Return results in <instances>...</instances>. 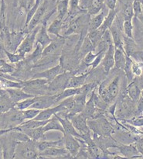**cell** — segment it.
I'll list each match as a JSON object with an SVG mask.
<instances>
[{"instance_id": "obj_1", "label": "cell", "mask_w": 143, "mask_h": 159, "mask_svg": "<svg viewBox=\"0 0 143 159\" xmlns=\"http://www.w3.org/2000/svg\"><path fill=\"white\" fill-rule=\"evenodd\" d=\"M88 126L93 134L98 135L111 137L115 132L113 126L104 115L94 119H88Z\"/></svg>"}, {"instance_id": "obj_2", "label": "cell", "mask_w": 143, "mask_h": 159, "mask_svg": "<svg viewBox=\"0 0 143 159\" xmlns=\"http://www.w3.org/2000/svg\"><path fill=\"white\" fill-rule=\"evenodd\" d=\"M28 34L27 31H12V32H9V30L6 31L3 34H2L0 37L3 40L6 46V51H9V52L15 53L17 49H18L19 46L26 34Z\"/></svg>"}, {"instance_id": "obj_3", "label": "cell", "mask_w": 143, "mask_h": 159, "mask_svg": "<svg viewBox=\"0 0 143 159\" xmlns=\"http://www.w3.org/2000/svg\"><path fill=\"white\" fill-rule=\"evenodd\" d=\"M26 121L23 114V110H20L15 107L11 109L9 111L3 113L2 121V128H14L21 125Z\"/></svg>"}, {"instance_id": "obj_4", "label": "cell", "mask_w": 143, "mask_h": 159, "mask_svg": "<svg viewBox=\"0 0 143 159\" xmlns=\"http://www.w3.org/2000/svg\"><path fill=\"white\" fill-rule=\"evenodd\" d=\"M40 28V26H36L31 32L26 34L25 38L23 39L22 43L19 46L16 53L26 57V54L32 52L36 43V37H37V32L39 31Z\"/></svg>"}, {"instance_id": "obj_5", "label": "cell", "mask_w": 143, "mask_h": 159, "mask_svg": "<svg viewBox=\"0 0 143 159\" xmlns=\"http://www.w3.org/2000/svg\"><path fill=\"white\" fill-rule=\"evenodd\" d=\"M74 74V73L72 71H65L62 74L57 75L54 80L48 83L47 90L51 92H61L66 89L68 80Z\"/></svg>"}, {"instance_id": "obj_6", "label": "cell", "mask_w": 143, "mask_h": 159, "mask_svg": "<svg viewBox=\"0 0 143 159\" xmlns=\"http://www.w3.org/2000/svg\"><path fill=\"white\" fill-rule=\"evenodd\" d=\"M68 118L74 125V128L81 135L82 138L84 137L91 135V130L88 126V119L84 116L81 113H77V114L71 116Z\"/></svg>"}, {"instance_id": "obj_7", "label": "cell", "mask_w": 143, "mask_h": 159, "mask_svg": "<svg viewBox=\"0 0 143 159\" xmlns=\"http://www.w3.org/2000/svg\"><path fill=\"white\" fill-rule=\"evenodd\" d=\"M63 145H64L66 150L69 152L71 158H75L84 141L80 138H77L71 134H63Z\"/></svg>"}, {"instance_id": "obj_8", "label": "cell", "mask_w": 143, "mask_h": 159, "mask_svg": "<svg viewBox=\"0 0 143 159\" xmlns=\"http://www.w3.org/2000/svg\"><path fill=\"white\" fill-rule=\"evenodd\" d=\"M63 41H64L63 36L60 35L59 37H56L55 39L52 40V41L47 46L43 48V52H42V57L51 55L60 56V54L63 49Z\"/></svg>"}, {"instance_id": "obj_9", "label": "cell", "mask_w": 143, "mask_h": 159, "mask_svg": "<svg viewBox=\"0 0 143 159\" xmlns=\"http://www.w3.org/2000/svg\"><path fill=\"white\" fill-rule=\"evenodd\" d=\"M120 89V76H116L108 85L107 92L103 101L106 104H110L117 98Z\"/></svg>"}, {"instance_id": "obj_10", "label": "cell", "mask_w": 143, "mask_h": 159, "mask_svg": "<svg viewBox=\"0 0 143 159\" xmlns=\"http://www.w3.org/2000/svg\"><path fill=\"white\" fill-rule=\"evenodd\" d=\"M56 103L55 95H40L37 96L36 102L31 106L30 108L37 109V110H44L49 107H54Z\"/></svg>"}, {"instance_id": "obj_11", "label": "cell", "mask_w": 143, "mask_h": 159, "mask_svg": "<svg viewBox=\"0 0 143 159\" xmlns=\"http://www.w3.org/2000/svg\"><path fill=\"white\" fill-rule=\"evenodd\" d=\"M66 70L63 68L61 64H58V65L51 67V68H48V69H46L44 71L37 73V74L34 75L33 78H42V79H46L48 82H50L57 75L62 74Z\"/></svg>"}, {"instance_id": "obj_12", "label": "cell", "mask_w": 143, "mask_h": 159, "mask_svg": "<svg viewBox=\"0 0 143 159\" xmlns=\"http://www.w3.org/2000/svg\"><path fill=\"white\" fill-rule=\"evenodd\" d=\"M39 158H69L71 155L65 148L51 147L39 153Z\"/></svg>"}, {"instance_id": "obj_13", "label": "cell", "mask_w": 143, "mask_h": 159, "mask_svg": "<svg viewBox=\"0 0 143 159\" xmlns=\"http://www.w3.org/2000/svg\"><path fill=\"white\" fill-rule=\"evenodd\" d=\"M47 22L48 20H43L40 30L37 32V37H36V43H40L43 48L52 41V39L50 37L47 32Z\"/></svg>"}, {"instance_id": "obj_14", "label": "cell", "mask_w": 143, "mask_h": 159, "mask_svg": "<svg viewBox=\"0 0 143 159\" xmlns=\"http://www.w3.org/2000/svg\"><path fill=\"white\" fill-rule=\"evenodd\" d=\"M115 48L114 44H111L108 47V50L105 51V55H104L103 59H102V65L103 67L104 72L105 74H108L111 69L115 67Z\"/></svg>"}, {"instance_id": "obj_15", "label": "cell", "mask_w": 143, "mask_h": 159, "mask_svg": "<svg viewBox=\"0 0 143 159\" xmlns=\"http://www.w3.org/2000/svg\"><path fill=\"white\" fill-rule=\"evenodd\" d=\"M124 158H143L134 144H121L117 148Z\"/></svg>"}, {"instance_id": "obj_16", "label": "cell", "mask_w": 143, "mask_h": 159, "mask_svg": "<svg viewBox=\"0 0 143 159\" xmlns=\"http://www.w3.org/2000/svg\"><path fill=\"white\" fill-rule=\"evenodd\" d=\"M54 116L58 119V120L60 121V124H61L62 127H63V130H64V134H71L72 135V136L76 137V138L82 139L81 135H80V134L77 131V130L74 128V125H73L71 121L70 120V119L67 116H60V115L57 114V113L54 115Z\"/></svg>"}, {"instance_id": "obj_17", "label": "cell", "mask_w": 143, "mask_h": 159, "mask_svg": "<svg viewBox=\"0 0 143 159\" xmlns=\"http://www.w3.org/2000/svg\"><path fill=\"white\" fill-rule=\"evenodd\" d=\"M104 6L103 9L100 11L98 14L93 16L92 18L89 20V23H88V32L91 30H98L102 24L103 23L105 18L106 17L107 14H108V11L105 9Z\"/></svg>"}, {"instance_id": "obj_18", "label": "cell", "mask_w": 143, "mask_h": 159, "mask_svg": "<svg viewBox=\"0 0 143 159\" xmlns=\"http://www.w3.org/2000/svg\"><path fill=\"white\" fill-rule=\"evenodd\" d=\"M6 91H7L8 94H9V98L13 101L15 103L16 102H20L22 100H24V99H28V98L33 97V95L29 94V93L25 92L23 89H6Z\"/></svg>"}, {"instance_id": "obj_19", "label": "cell", "mask_w": 143, "mask_h": 159, "mask_svg": "<svg viewBox=\"0 0 143 159\" xmlns=\"http://www.w3.org/2000/svg\"><path fill=\"white\" fill-rule=\"evenodd\" d=\"M89 73L85 72L80 75L74 74L68 80L66 88H80L86 83Z\"/></svg>"}, {"instance_id": "obj_20", "label": "cell", "mask_w": 143, "mask_h": 159, "mask_svg": "<svg viewBox=\"0 0 143 159\" xmlns=\"http://www.w3.org/2000/svg\"><path fill=\"white\" fill-rule=\"evenodd\" d=\"M126 93L128 94L129 99L134 102H137L138 99L140 98L141 89L139 87L138 82L136 81V79L132 80L128 84L126 89Z\"/></svg>"}, {"instance_id": "obj_21", "label": "cell", "mask_w": 143, "mask_h": 159, "mask_svg": "<svg viewBox=\"0 0 143 159\" xmlns=\"http://www.w3.org/2000/svg\"><path fill=\"white\" fill-rule=\"evenodd\" d=\"M18 128L20 129L21 131H23V133L26 134L28 137L29 138V139L32 140V141H36L37 142L38 141H40V139L44 138V131H43V127H38V128H33V129H28V128H20L18 127Z\"/></svg>"}, {"instance_id": "obj_22", "label": "cell", "mask_w": 143, "mask_h": 159, "mask_svg": "<svg viewBox=\"0 0 143 159\" xmlns=\"http://www.w3.org/2000/svg\"><path fill=\"white\" fill-rule=\"evenodd\" d=\"M126 56L125 51L119 48H115V49L114 59H115V67L114 68L117 69L123 70L125 67V61H126Z\"/></svg>"}, {"instance_id": "obj_23", "label": "cell", "mask_w": 143, "mask_h": 159, "mask_svg": "<svg viewBox=\"0 0 143 159\" xmlns=\"http://www.w3.org/2000/svg\"><path fill=\"white\" fill-rule=\"evenodd\" d=\"M81 91V87L80 88H66L59 93L56 94V103H59L63 99H67L71 96H74L78 94Z\"/></svg>"}, {"instance_id": "obj_24", "label": "cell", "mask_w": 143, "mask_h": 159, "mask_svg": "<svg viewBox=\"0 0 143 159\" xmlns=\"http://www.w3.org/2000/svg\"><path fill=\"white\" fill-rule=\"evenodd\" d=\"M43 131L44 133L48 131H50V130H57V131L61 132L62 134H64V130H63V127H62L61 124H60V121L58 120L57 117L55 116H53L47 123L46 124H45L43 127Z\"/></svg>"}, {"instance_id": "obj_25", "label": "cell", "mask_w": 143, "mask_h": 159, "mask_svg": "<svg viewBox=\"0 0 143 159\" xmlns=\"http://www.w3.org/2000/svg\"><path fill=\"white\" fill-rule=\"evenodd\" d=\"M116 17H117V12H116L115 9V10H108V14H107L106 17L105 18L103 23H102V26L98 28L99 30L104 34V32H105V30L110 29L111 26H112L113 23H114Z\"/></svg>"}, {"instance_id": "obj_26", "label": "cell", "mask_w": 143, "mask_h": 159, "mask_svg": "<svg viewBox=\"0 0 143 159\" xmlns=\"http://www.w3.org/2000/svg\"><path fill=\"white\" fill-rule=\"evenodd\" d=\"M69 9V0H60L57 2L56 6V12H57V18L63 20L68 13Z\"/></svg>"}, {"instance_id": "obj_27", "label": "cell", "mask_w": 143, "mask_h": 159, "mask_svg": "<svg viewBox=\"0 0 143 159\" xmlns=\"http://www.w3.org/2000/svg\"><path fill=\"white\" fill-rule=\"evenodd\" d=\"M61 144H63V139L57 140V141H40V142L37 143V148L38 150L39 153L46 149L49 148L51 147H60Z\"/></svg>"}, {"instance_id": "obj_28", "label": "cell", "mask_w": 143, "mask_h": 159, "mask_svg": "<svg viewBox=\"0 0 143 159\" xmlns=\"http://www.w3.org/2000/svg\"><path fill=\"white\" fill-rule=\"evenodd\" d=\"M123 46L125 54L130 56L132 54L136 52L137 50V45L133 40V38H129L128 37H123Z\"/></svg>"}, {"instance_id": "obj_29", "label": "cell", "mask_w": 143, "mask_h": 159, "mask_svg": "<svg viewBox=\"0 0 143 159\" xmlns=\"http://www.w3.org/2000/svg\"><path fill=\"white\" fill-rule=\"evenodd\" d=\"M62 26H63V20L56 18L47 28L48 34H54L56 37H59L61 35L60 33L62 30Z\"/></svg>"}, {"instance_id": "obj_30", "label": "cell", "mask_w": 143, "mask_h": 159, "mask_svg": "<svg viewBox=\"0 0 143 159\" xmlns=\"http://www.w3.org/2000/svg\"><path fill=\"white\" fill-rule=\"evenodd\" d=\"M15 103L9 96L0 97V113H5L15 107Z\"/></svg>"}, {"instance_id": "obj_31", "label": "cell", "mask_w": 143, "mask_h": 159, "mask_svg": "<svg viewBox=\"0 0 143 159\" xmlns=\"http://www.w3.org/2000/svg\"><path fill=\"white\" fill-rule=\"evenodd\" d=\"M90 51H94V47L93 45L92 42L89 39V37H88V34H87L86 37L84 38L79 52H80V54H83V55H85V54H88Z\"/></svg>"}, {"instance_id": "obj_32", "label": "cell", "mask_w": 143, "mask_h": 159, "mask_svg": "<svg viewBox=\"0 0 143 159\" xmlns=\"http://www.w3.org/2000/svg\"><path fill=\"white\" fill-rule=\"evenodd\" d=\"M37 96H35L33 97L28 98V99H24V100H22L20 102H16L15 105V107L20 110H25L26 109L30 108L31 106L37 100Z\"/></svg>"}, {"instance_id": "obj_33", "label": "cell", "mask_w": 143, "mask_h": 159, "mask_svg": "<svg viewBox=\"0 0 143 159\" xmlns=\"http://www.w3.org/2000/svg\"><path fill=\"white\" fill-rule=\"evenodd\" d=\"M132 59L129 56H126V61H125V67L123 70L125 71V74L126 75L127 79L131 82L132 81L134 80V75H133L132 71Z\"/></svg>"}, {"instance_id": "obj_34", "label": "cell", "mask_w": 143, "mask_h": 159, "mask_svg": "<svg viewBox=\"0 0 143 159\" xmlns=\"http://www.w3.org/2000/svg\"><path fill=\"white\" fill-rule=\"evenodd\" d=\"M102 35H103V33L101 32L98 29L95 30L89 31V32H88V37H89L91 41L92 42L94 48H95V47L98 44L99 42L102 40Z\"/></svg>"}, {"instance_id": "obj_35", "label": "cell", "mask_w": 143, "mask_h": 159, "mask_svg": "<svg viewBox=\"0 0 143 159\" xmlns=\"http://www.w3.org/2000/svg\"><path fill=\"white\" fill-rule=\"evenodd\" d=\"M6 57L9 60V61L11 64H18L20 62L23 61L25 59V56L22 55V54H18V53H12L9 52V51H6Z\"/></svg>"}, {"instance_id": "obj_36", "label": "cell", "mask_w": 143, "mask_h": 159, "mask_svg": "<svg viewBox=\"0 0 143 159\" xmlns=\"http://www.w3.org/2000/svg\"><path fill=\"white\" fill-rule=\"evenodd\" d=\"M123 30L125 36L129 38H133L132 20H126L123 22Z\"/></svg>"}, {"instance_id": "obj_37", "label": "cell", "mask_w": 143, "mask_h": 159, "mask_svg": "<svg viewBox=\"0 0 143 159\" xmlns=\"http://www.w3.org/2000/svg\"><path fill=\"white\" fill-rule=\"evenodd\" d=\"M40 110H37V109L34 108H29L26 110H23V114L26 120H32L39 114Z\"/></svg>"}, {"instance_id": "obj_38", "label": "cell", "mask_w": 143, "mask_h": 159, "mask_svg": "<svg viewBox=\"0 0 143 159\" xmlns=\"http://www.w3.org/2000/svg\"><path fill=\"white\" fill-rule=\"evenodd\" d=\"M123 16L124 20H132L133 17H134V11H133L132 4L127 3V4H125L124 6Z\"/></svg>"}, {"instance_id": "obj_39", "label": "cell", "mask_w": 143, "mask_h": 159, "mask_svg": "<svg viewBox=\"0 0 143 159\" xmlns=\"http://www.w3.org/2000/svg\"><path fill=\"white\" fill-rule=\"evenodd\" d=\"M99 53H95L94 51H90L88 54H86L84 57V64L87 66L90 67L91 64L92 63L93 61L95 59V57H97V55Z\"/></svg>"}, {"instance_id": "obj_40", "label": "cell", "mask_w": 143, "mask_h": 159, "mask_svg": "<svg viewBox=\"0 0 143 159\" xmlns=\"http://www.w3.org/2000/svg\"><path fill=\"white\" fill-rule=\"evenodd\" d=\"M132 71L134 76H136V77H141L142 75V67H141L140 63L132 60Z\"/></svg>"}, {"instance_id": "obj_41", "label": "cell", "mask_w": 143, "mask_h": 159, "mask_svg": "<svg viewBox=\"0 0 143 159\" xmlns=\"http://www.w3.org/2000/svg\"><path fill=\"white\" fill-rule=\"evenodd\" d=\"M132 8L133 11H134V16L138 17L142 14V3H141L140 0H134L132 3Z\"/></svg>"}, {"instance_id": "obj_42", "label": "cell", "mask_w": 143, "mask_h": 159, "mask_svg": "<svg viewBox=\"0 0 143 159\" xmlns=\"http://www.w3.org/2000/svg\"><path fill=\"white\" fill-rule=\"evenodd\" d=\"M102 40L108 45V47L111 44H114L113 43V38L112 35H111V33L110 31V30H107L104 32L103 35H102Z\"/></svg>"}, {"instance_id": "obj_43", "label": "cell", "mask_w": 143, "mask_h": 159, "mask_svg": "<svg viewBox=\"0 0 143 159\" xmlns=\"http://www.w3.org/2000/svg\"><path fill=\"white\" fill-rule=\"evenodd\" d=\"M105 51H103V52H101L98 54L97 57H95V59L93 61V62L91 64V65H90V67H91V69H94V68H96L101 63H102V59H103L104 55H105Z\"/></svg>"}, {"instance_id": "obj_44", "label": "cell", "mask_w": 143, "mask_h": 159, "mask_svg": "<svg viewBox=\"0 0 143 159\" xmlns=\"http://www.w3.org/2000/svg\"><path fill=\"white\" fill-rule=\"evenodd\" d=\"M136 113L137 116H140L143 114V97L140 96L136 102Z\"/></svg>"}, {"instance_id": "obj_45", "label": "cell", "mask_w": 143, "mask_h": 159, "mask_svg": "<svg viewBox=\"0 0 143 159\" xmlns=\"http://www.w3.org/2000/svg\"><path fill=\"white\" fill-rule=\"evenodd\" d=\"M119 0H104L105 6L108 8L109 10H115L116 8V4Z\"/></svg>"}, {"instance_id": "obj_46", "label": "cell", "mask_w": 143, "mask_h": 159, "mask_svg": "<svg viewBox=\"0 0 143 159\" xmlns=\"http://www.w3.org/2000/svg\"><path fill=\"white\" fill-rule=\"evenodd\" d=\"M6 46H5V43H4V41H3V40L2 39V37H0V55H1V57H2L3 59L5 58L6 57Z\"/></svg>"}, {"instance_id": "obj_47", "label": "cell", "mask_w": 143, "mask_h": 159, "mask_svg": "<svg viewBox=\"0 0 143 159\" xmlns=\"http://www.w3.org/2000/svg\"><path fill=\"white\" fill-rule=\"evenodd\" d=\"M0 158H3V146L2 138L0 139Z\"/></svg>"}, {"instance_id": "obj_48", "label": "cell", "mask_w": 143, "mask_h": 159, "mask_svg": "<svg viewBox=\"0 0 143 159\" xmlns=\"http://www.w3.org/2000/svg\"><path fill=\"white\" fill-rule=\"evenodd\" d=\"M6 63V61L4 60V59L0 58V68H1Z\"/></svg>"}, {"instance_id": "obj_49", "label": "cell", "mask_w": 143, "mask_h": 159, "mask_svg": "<svg viewBox=\"0 0 143 159\" xmlns=\"http://www.w3.org/2000/svg\"><path fill=\"white\" fill-rule=\"evenodd\" d=\"M138 84H139V87H141V88L143 89V77H142L140 82H139V83H138Z\"/></svg>"}, {"instance_id": "obj_50", "label": "cell", "mask_w": 143, "mask_h": 159, "mask_svg": "<svg viewBox=\"0 0 143 159\" xmlns=\"http://www.w3.org/2000/svg\"><path fill=\"white\" fill-rule=\"evenodd\" d=\"M2 116H3V113H0V126H1L2 121Z\"/></svg>"}, {"instance_id": "obj_51", "label": "cell", "mask_w": 143, "mask_h": 159, "mask_svg": "<svg viewBox=\"0 0 143 159\" xmlns=\"http://www.w3.org/2000/svg\"><path fill=\"white\" fill-rule=\"evenodd\" d=\"M141 96H142V97H143V89L142 90H141Z\"/></svg>"}, {"instance_id": "obj_52", "label": "cell", "mask_w": 143, "mask_h": 159, "mask_svg": "<svg viewBox=\"0 0 143 159\" xmlns=\"http://www.w3.org/2000/svg\"><path fill=\"white\" fill-rule=\"evenodd\" d=\"M0 58H2V57H1V55H0ZM2 59H3V58H2Z\"/></svg>"}, {"instance_id": "obj_53", "label": "cell", "mask_w": 143, "mask_h": 159, "mask_svg": "<svg viewBox=\"0 0 143 159\" xmlns=\"http://www.w3.org/2000/svg\"><path fill=\"white\" fill-rule=\"evenodd\" d=\"M142 116V117H143V114L142 115V116Z\"/></svg>"}]
</instances>
